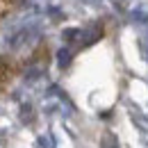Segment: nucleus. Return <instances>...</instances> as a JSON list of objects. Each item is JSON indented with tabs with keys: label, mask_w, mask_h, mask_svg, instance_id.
Wrapping results in <instances>:
<instances>
[{
	"label": "nucleus",
	"mask_w": 148,
	"mask_h": 148,
	"mask_svg": "<svg viewBox=\"0 0 148 148\" xmlns=\"http://www.w3.org/2000/svg\"><path fill=\"white\" fill-rule=\"evenodd\" d=\"M103 148H119V141H116V137H114L112 132L105 134V139H103Z\"/></svg>",
	"instance_id": "1"
},
{
	"label": "nucleus",
	"mask_w": 148,
	"mask_h": 148,
	"mask_svg": "<svg viewBox=\"0 0 148 148\" xmlns=\"http://www.w3.org/2000/svg\"><path fill=\"white\" fill-rule=\"evenodd\" d=\"M69 59H71V53H69V50H59V64H62V66H66Z\"/></svg>",
	"instance_id": "2"
}]
</instances>
